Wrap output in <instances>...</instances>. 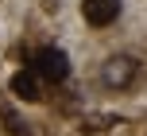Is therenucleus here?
I'll use <instances>...</instances> for the list:
<instances>
[{
  "label": "nucleus",
  "instance_id": "obj_1",
  "mask_svg": "<svg viewBox=\"0 0 147 136\" xmlns=\"http://www.w3.org/2000/svg\"><path fill=\"white\" fill-rule=\"evenodd\" d=\"M136 74H140V62L132 54H109L101 62V86L105 90H128L136 82Z\"/></svg>",
  "mask_w": 147,
  "mask_h": 136
},
{
  "label": "nucleus",
  "instance_id": "obj_2",
  "mask_svg": "<svg viewBox=\"0 0 147 136\" xmlns=\"http://www.w3.org/2000/svg\"><path fill=\"white\" fill-rule=\"evenodd\" d=\"M31 70H35L39 78H47V82H66L70 58H66V51H58V47H43V51L31 58Z\"/></svg>",
  "mask_w": 147,
  "mask_h": 136
},
{
  "label": "nucleus",
  "instance_id": "obj_3",
  "mask_svg": "<svg viewBox=\"0 0 147 136\" xmlns=\"http://www.w3.org/2000/svg\"><path fill=\"white\" fill-rule=\"evenodd\" d=\"M81 16L93 27H109L120 16V0H81Z\"/></svg>",
  "mask_w": 147,
  "mask_h": 136
},
{
  "label": "nucleus",
  "instance_id": "obj_4",
  "mask_svg": "<svg viewBox=\"0 0 147 136\" xmlns=\"http://www.w3.org/2000/svg\"><path fill=\"white\" fill-rule=\"evenodd\" d=\"M12 93L20 101H39V82H35V70H20L12 78Z\"/></svg>",
  "mask_w": 147,
  "mask_h": 136
}]
</instances>
